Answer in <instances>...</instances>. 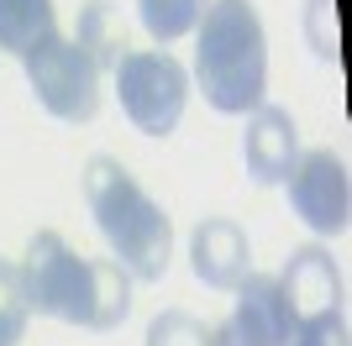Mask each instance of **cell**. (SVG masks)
I'll use <instances>...</instances> for the list:
<instances>
[{
  "label": "cell",
  "instance_id": "obj_6",
  "mask_svg": "<svg viewBox=\"0 0 352 346\" xmlns=\"http://www.w3.org/2000/svg\"><path fill=\"white\" fill-rule=\"evenodd\" d=\"M284 184H289V210L316 236H342L352 226V178H347V163L331 147L300 152Z\"/></svg>",
  "mask_w": 352,
  "mask_h": 346
},
{
  "label": "cell",
  "instance_id": "obj_5",
  "mask_svg": "<svg viewBox=\"0 0 352 346\" xmlns=\"http://www.w3.org/2000/svg\"><path fill=\"white\" fill-rule=\"evenodd\" d=\"M21 284H27L32 315L63 320V325H85L89 320V257H79L58 231H37L27 252L16 257Z\"/></svg>",
  "mask_w": 352,
  "mask_h": 346
},
{
  "label": "cell",
  "instance_id": "obj_19",
  "mask_svg": "<svg viewBox=\"0 0 352 346\" xmlns=\"http://www.w3.org/2000/svg\"><path fill=\"white\" fill-rule=\"evenodd\" d=\"M216 346H258V341H248V336H242L232 320H226V325H216Z\"/></svg>",
  "mask_w": 352,
  "mask_h": 346
},
{
  "label": "cell",
  "instance_id": "obj_11",
  "mask_svg": "<svg viewBox=\"0 0 352 346\" xmlns=\"http://www.w3.org/2000/svg\"><path fill=\"white\" fill-rule=\"evenodd\" d=\"M74 47L95 63L100 73H111L121 58L132 53V27H126V16L121 5L111 0H85L79 5V32H74Z\"/></svg>",
  "mask_w": 352,
  "mask_h": 346
},
{
  "label": "cell",
  "instance_id": "obj_15",
  "mask_svg": "<svg viewBox=\"0 0 352 346\" xmlns=\"http://www.w3.org/2000/svg\"><path fill=\"white\" fill-rule=\"evenodd\" d=\"M27 320H32V299L21 284V268H16V257H0V346L21 341Z\"/></svg>",
  "mask_w": 352,
  "mask_h": 346
},
{
  "label": "cell",
  "instance_id": "obj_4",
  "mask_svg": "<svg viewBox=\"0 0 352 346\" xmlns=\"http://www.w3.org/2000/svg\"><path fill=\"white\" fill-rule=\"evenodd\" d=\"M21 73H27L37 105H43L53 121H69V126L95 121L105 73L74 47V37H58V32H53V37H43L37 47H27V53H21Z\"/></svg>",
  "mask_w": 352,
  "mask_h": 346
},
{
  "label": "cell",
  "instance_id": "obj_12",
  "mask_svg": "<svg viewBox=\"0 0 352 346\" xmlns=\"http://www.w3.org/2000/svg\"><path fill=\"white\" fill-rule=\"evenodd\" d=\"M132 284L137 278L116 257H89V320L85 331H116L132 315Z\"/></svg>",
  "mask_w": 352,
  "mask_h": 346
},
{
  "label": "cell",
  "instance_id": "obj_10",
  "mask_svg": "<svg viewBox=\"0 0 352 346\" xmlns=\"http://www.w3.org/2000/svg\"><path fill=\"white\" fill-rule=\"evenodd\" d=\"M232 294H236L232 325L248 336V341H258V346H289V336H294L300 320H294L289 299H284L279 273H248Z\"/></svg>",
  "mask_w": 352,
  "mask_h": 346
},
{
  "label": "cell",
  "instance_id": "obj_17",
  "mask_svg": "<svg viewBox=\"0 0 352 346\" xmlns=\"http://www.w3.org/2000/svg\"><path fill=\"white\" fill-rule=\"evenodd\" d=\"M300 27H305V43H310V53L321 58V63H337V53H342L337 0H305V16H300Z\"/></svg>",
  "mask_w": 352,
  "mask_h": 346
},
{
  "label": "cell",
  "instance_id": "obj_1",
  "mask_svg": "<svg viewBox=\"0 0 352 346\" xmlns=\"http://www.w3.org/2000/svg\"><path fill=\"white\" fill-rule=\"evenodd\" d=\"M190 84L221 115H252L268 95V32L252 0H206Z\"/></svg>",
  "mask_w": 352,
  "mask_h": 346
},
{
  "label": "cell",
  "instance_id": "obj_3",
  "mask_svg": "<svg viewBox=\"0 0 352 346\" xmlns=\"http://www.w3.org/2000/svg\"><path fill=\"white\" fill-rule=\"evenodd\" d=\"M116 95L121 111L142 137H168V131L184 121V105H190V69L179 63L168 47H132L116 69Z\"/></svg>",
  "mask_w": 352,
  "mask_h": 346
},
{
  "label": "cell",
  "instance_id": "obj_2",
  "mask_svg": "<svg viewBox=\"0 0 352 346\" xmlns=\"http://www.w3.org/2000/svg\"><path fill=\"white\" fill-rule=\"evenodd\" d=\"M85 205L95 226H100L111 257L137 278V284H158L174 262V226L163 216V205L137 184L126 163L111 152H95L85 163Z\"/></svg>",
  "mask_w": 352,
  "mask_h": 346
},
{
  "label": "cell",
  "instance_id": "obj_14",
  "mask_svg": "<svg viewBox=\"0 0 352 346\" xmlns=\"http://www.w3.org/2000/svg\"><path fill=\"white\" fill-rule=\"evenodd\" d=\"M200 11H206V0H137V21L147 27V37L158 47L190 37L195 21H200Z\"/></svg>",
  "mask_w": 352,
  "mask_h": 346
},
{
  "label": "cell",
  "instance_id": "obj_16",
  "mask_svg": "<svg viewBox=\"0 0 352 346\" xmlns=\"http://www.w3.org/2000/svg\"><path fill=\"white\" fill-rule=\"evenodd\" d=\"M142 346H216V325H206L190 310H158L147 320Z\"/></svg>",
  "mask_w": 352,
  "mask_h": 346
},
{
  "label": "cell",
  "instance_id": "obj_13",
  "mask_svg": "<svg viewBox=\"0 0 352 346\" xmlns=\"http://www.w3.org/2000/svg\"><path fill=\"white\" fill-rule=\"evenodd\" d=\"M58 32V11L53 0H0V53H27L43 37Z\"/></svg>",
  "mask_w": 352,
  "mask_h": 346
},
{
  "label": "cell",
  "instance_id": "obj_7",
  "mask_svg": "<svg viewBox=\"0 0 352 346\" xmlns=\"http://www.w3.org/2000/svg\"><path fill=\"white\" fill-rule=\"evenodd\" d=\"M190 268L206 288L232 294V288L252 273V242H248V231H242V220H232V216H200L195 220Z\"/></svg>",
  "mask_w": 352,
  "mask_h": 346
},
{
  "label": "cell",
  "instance_id": "obj_18",
  "mask_svg": "<svg viewBox=\"0 0 352 346\" xmlns=\"http://www.w3.org/2000/svg\"><path fill=\"white\" fill-rule=\"evenodd\" d=\"M289 346H352L347 310H321V315H305L300 325H294Z\"/></svg>",
  "mask_w": 352,
  "mask_h": 346
},
{
  "label": "cell",
  "instance_id": "obj_8",
  "mask_svg": "<svg viewBox=\"0 0 352 346\" xmlns=\"http://www.w3.org/2000/svg\"><path fill=\"white\" fill-rule=\"evenodd\" d=\"M279 288H284V299H289L294 320L321 315V310H342V294H347L342 262L331 257V246H321V242L294 246L289 262L279 268Z\"/></svg>",
  "mask_w": 352,
  "mask_h": 346
},
{
  "label": "cell",
  "instance_id": "obj_9",
  "mask_svg": "<svg viewBox=\"0 0 352 346\" xmlns=\"http://www.w3.org/2000/svg\"><path fill=\"white\" fill-rule=\"evenodd\" d=\"M300 158V126L284 105H258L248 115V131H242V163H248L252 184H284Z\"/></svg>",
  "mask_w": 352,
  "mask_h": 346
}]
</instances>
